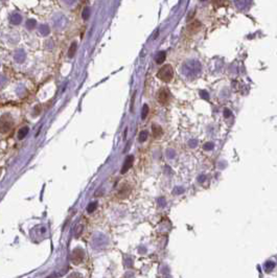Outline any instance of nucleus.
I'll return each mask as SVG.
<instances>
[{
	"label": "nucleus",
	"instance_id": "obj_1",
	"mask_svg": "<svg viewBox=\"0 0 277 278\" xmlns=\"http://www.w3.org/2000/svg\"><path fill=\"white\" fill-rule=\"evenodd\" d=\"M157 77L159 80H161L164 83H169L174 77V69H173L172 65H164L158 70L157 72Z\"/></svg>",
	"mask_w": 277,
	"mask_h": 278
},
{
	"label": "nucleus",
	"instance_id": "obj_2",
	"mask_svg": "<svg viewBox=\"0 0 277 278\" xmlns=\"http://www.w3.org/2000/svg\"><path fill=\"white\" fill-rule=\"evenodd\" d=\"M14 124V119L11 116V114L5 113L0 117V133L1 134H7L10 132L12 127Z\"/></svg>",
	"mask_w": 277,
	"mask_h": 278
},
{
	"label": "nucleus",
	"instance_id": "obj_3",
	"mask_svg": "<svg viewBox=\"0 0 277 278\" xmlns=\"http://www.w3.org/2000/svg\"><path fill=\"white\" fill-rule=\"evenodd\" d=\"M157 100L159 101V104L165 106L171 100V93H169V91L166 88H161L157 94Z\"/></svg>",
	"mask_w": 277,
	"mask_h": 278
},
{
	"label": "nucleus",
	"instance_id": "obj_4",
	"mask_svg": "<svg viewBox=\"0 0 277 278\" xmlns=\"http://www.w3.org/2000/svg\"><path fill=\"white\" fill-rule=\"evenodd\" d=\"M84 256H85L84 250L77 248V249H74L72 251V254H71V261H72L74 265H79L83 261Z\"/></svg>",
	"mask_w": 277,
	"mask_h": 278
},
{
	"label": "nucleus",
	"instance_id": "obj_5",
	"mask_svg": "<svg viewBox=\"0 0 277 278\" xmlns=\"http://www.w3.org/2000/svg\"><path fill=\"white\" fill-rule=\"evenodd\" d=\"M200 28H201V23L199 22V21H193V22H192L190 24L187 25L186 32H187V34L193 35L200 31Z\"/></svg>",
	"mask_w": 277,
	"mask_h": 278
},
{
	"label": "nucleus",
	"instance_id": "obj_6",
	"mask_svg": "<svg viewBox=\"0 0 277 278\" xmlns=\"http://www.w3.org/2000/svg\"><path fill=\"white\" fill-rule=\"evenodd\" d=\"M133 162H134V157L133 156H128L126 161H124V163L123 168H121V170H120L121 174H124V173H127L128 170L131 168V166L133 165Z\"/></svg>",
	"mask_w": 277,
	"mask_h": 278
},
{
	"label": "nucleus",
	"instance_id": "obj_7",
	"mask_svg": "<svg viewBox=\"0 0 277 278\" xmlns=\"http://www.w3.org/2000/svg\"><path fill=\"white\" fill-rule=\"evenodd\" d=\"M130 191H131V189H130V187L129 186H124L123 188H121V189L118 191V197H119L120 199H124V198H127L128 196H129V193H130Z\"/></svg>",
	"mask_w": 277,
	"mask_h": 278
},
{
	"label": "nucleus",
	"instance_id": "obj_8",
	"mask_svg": "<svg viewBox=\"0 0 277 278\" xmlns=\"http://www.w3.org/2000/svg\"><path fill=\"white\" fill-rule=\"evenodd\" d=\"M152 131H153V136L155 138H158V137L162 135V129L161 127L158 124H154L153 127H152Z\"/></svg>",
	"mask_w": 277,
	"mask_h": 278
},
{
	"label": "nucleus",
	"instance_id": "obj_9",
	"mask_svg": "<svg viewBox=\"0 0 277 278\" xmlns=\"http://www.w3.org/2000/svg\"><path fill=\"white\" fill-rule=\"evenodd\" d=\"M76 47H77L76 42H72L70 47H69V50H68V53H67L68 58H72V56H74V53H75V51H76Z\"/></svg>",
	"mask_w": 277,
	"mask_h": 278
},
{
	"label": "nucleus",
	"instance_id": "obj_10",
	"mask_svg": "<svg viewBox=\"0 0 277 278\" xmlns=\"http://www.w3.org/2000/svg\"><path fill=\"white\" fill-rule=\"evenodd\" d=\"M27 133H28V128L27 127L22 128V129L19 130V132H18V138H19L20 140L23 139L26 135H27Z\"/></svg>",
	"mask_w": 277,
	"mask_h": 278
},
{
	"label": "nucleus",
	"instance_id": "obj_11",
	"mask_svg": "<svg viewBox=\"0 0 277 278\" xmlns=\"http://www.w3.org/2000/svg\"><path fill=\"white\" fill-rule=\"evenodd\" d=\"M96 207H97V203L96 202H92L87 206V211L89 212V213H91V212H93L95 209H96Z\"/></svg>",
	"mask_w": 277,
	"mask_h": 278
},
{
	"label": "nucleus",
	"instance_id": "obj_12",
	"mask_svg": "<svg viewBox=\"0 0 277 278\" xmlns=\"http://www.w3.org/2000/svg\"><path fill=\"white\" fill-rule=\"evenodd\" d=\"M89 16H90V10H89V7H85V10L83 11V19L88 20Z\"/></svg>",
	"mask_w": 277,
	"mask_h": 278
},
{
	"label": "nucleus",
	"instance_id": "obj_13",
	"mask_svg": "<svg viewBox=\"0 0 277 278\" xmlns=\"http://www.w3.org/2000/svg\"><path fill=\"white\" fill-rule=\"evenodd\" d=\"M148 113V107L147 106V105H144V106H143V109H142V114H141L142 119H145V118H147Z\"/></svg>",
	"mask_w": 277,
	"mask_h": 278
},
{
	"label": "nucleus",
	"instance_id": "obj_14",
	"mask_svg": "<svg viewBox=\"0 0 277 278\" xmlns=\"http://www.w3.org/2000/svg\"><path fill=\"white\" fill-rule=\"evenodd\" d=\"M147 137H148V133L147 132H142L140 134V137H139V140L142 142V141H144V140L147 139Z\"/></svg>",
	"mask_w": 277,
	"mask_h": 278
},
{
	"label": "nucleus",
	"instance_id": "obj_15",
	"mask_svg": "<svg viewBox=\"0 0 277 278\" xmlns=\"http://www.w3.org/2000/svg\"><path fill=\"white\" fill-rule=\"evenodd\" d=\"M67 278H83V276L79 273H72V274H70Z\"/></svg>",
	"mask_w": 277,
	"mask_h": 278
},
{
	"label": "nucleus",
	"instance_id": "obj_16",
	"mask_svg": "<svg viewBox=\"0 0 277 278\" xmlns=\"http://www.w3.org/2000/svg\"><path fill=\"white\" fill-rule=\"evenodd\" d=\"M164 56H165V53H164V52L160 53V55L158 56V58H160V59H158V60H157V63H158V64H160V63H161V62H163V60H164Z\"/></svg>",
	"mask_w": 277,
	"mask_h": 278
},
{
	"label": "nucleus",
	"instance_id": "obj_17",
	"mask_svg": "<svg viewBox=\"0 0 277 278\" xmlns=\"http://www.w3.org/2000/svg\"><path fill=\"white\" fill-rule=\"evenodd\" d=\"M82 230H83V226H82V225H79V226H77V230H76V237H80V234H81Z\"/></svg>",
	"mask_w": 277,
	"mask_h": 278
}]
</instances>
